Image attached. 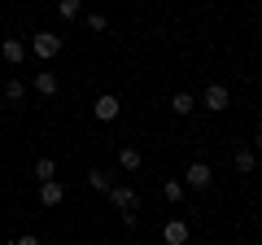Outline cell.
<instances>
[{"instance_id": "d6986e66", "label": "cell", "mask_w": 262, "mask_h": 245, "mask_svg": "<svg viewBox=\"0 0 262 245\" xmlns=\"http://www.w3.org/2000/svg\"><path fill=\"white\" fill-rule=\"evenodd\" d=\"M253 149H262V127H258V136H253Z\"/></svg>"}, {"instance_id": "5b68a950", "label": "cell", "mask_w": 262, "mask_h": 245, "mask_svg": "<svg viewBox=\"0 0 262 245\" xmlns=\"http://www.w3.org/2000/svg\"><path fill=\"white\" fill-rule=\"evenodd\" d=\"M92 114H96V118H101V122H114V118H118V114H122V105H118V96H114V92H105V96H96Z\"/></svg>"}, {"instance_id": "ac0fdd59", "label": "cell", "mask_w": 262, "mask_h": 245, "mask_svg": "<svg viewBox=\"0 0 262 245\" xmlns=\"http://www.w3.org/2000/svg\"><path fill=\"white\" fill-rule=\"evenodd\" d=\"M88 27H92V31H105V27H110V18H105V13H88Z\"/></svg>"}, {"instance_id": "9c48e42d", "label": "cell", "mask_w": 262, "mask_h": 245, "mask_svg": "<svg viewBox=\"0 0 262 245\" xmlns=\"http://www.w3.org/2000/svg\"><path fill=\"white\" fill-rule=\"evenodd\" d=\"M0 57H5L9 66H18V62H27V44H22V39H5V44H0Z\"/></svg>"}, {"instance_id": "e0dca14e", "label": "cell", "mask_w": 262, "mask_h": 245, "mask_svg": "<svg viewBox=\"0 0 262 245\" xmlns=\"http://www.w3.org/2000/svg\"><path fill=\"white\" fill-rule=\"evenodd\" d=\"M162 197H166V201H179V197H184V184H179V179H166V184H162Z\"/></svg>"}, {"instance_id": "ba28073f", "label": "cell", "mask_w": 262, "mask_h": 245, "mask_svg": "<svg viewBox=\"0 0 262 245\" xmlns=\"http://www.w3.org/2000/svg\"><path fill=\"white\" fill-rule=\"evenodd\" d=\"M61 197H66V189L57 179H39V201H44V206H61Z\"/></svg>"}, {"instance_id": "5bb4252c", "label": "cell", "mask_w": 262, "mask_h": 245, "mask_svg": "<svg viewBox=\"0 0 262 245\" xmlns=\"http://www.w3.org/2000/svg\"><path fill=\"white\" fill-rule=\"evenodd\" d=\"M170 110H175V114H192V96H188V92H175V96H170Z\"/></svg>"}, {"instance_id": "30bf717a", "label": "cell", "mask_w": 262, "mask_h": 245, "mask_svg": "<svg viewBox=\"0 0 262 245\" xmlns=\"http://www.w3.org/2000/svg\"><path fill=\"white\" fill-rule=\"evenodd\" d=\"M31 88H35L39 96H57V75H48V70H39V75L31 79Z\"/></svg>"}, {"instance_id": "3957f363", "label": "cell", "mask_w": 262, "mask_h": 245, "mask_svg": "<svg viewBox=\"0 0 262 245\" xmlns=\"http://www.w3.org/2000/svg\"><path fill=\"white\" fill-rule=\"evenodd\" d=\"M105 197H110L118 210H136V206H140V197H136V189H131V184H110V189H105Z\"/></svg>"}, {"instance_id": "6da1fadb", "label": "cell", "mask_w": 262, "mask_h": 245, "mask_svg": "<svg viewBox=\"0 0 262 245\" xmlns=\"http://www.w3.org/2000/svg\"><path fill=\"white\" fill-rule=\"evenodd\" d=\"M27 53H35L39 62H53L57 53H61V35H53V31H35L31 35V48Z\"/></svg>"}, {"instance_id": "4fadbf2b", "label": "cell", "mask_w": 262, "mask_h": 245, "mask_svg": "<svg viewBox=\"0 0 262 245\" xmlns=\"http://www.w3.org/2000/svg\"><path fill=\"white\" fill-rule=\"evenodd\" d=\"M118 162H122V171H140L144 158H140V149H131V145H127V149L118 153Z\"/></svg>"}, {"instance_id": "7a4b0ae2", "label": "cell", "mask_w": 262, "mask_h": 245, "mask_svg": "<svg viewBox=\"0 0 262 245\" xmlns=\"http://www.w3.org/2000/svg\"><path fill=\"white\" fill-rule=\"evenodd\" d=\"M201 105H206V110H214V114H223L227 105H232V92H227L223 84H206V92H201Z\"/></svg>"}, {"instance_id": "277c9868", "label": "cell", "mask_w": 262, "mask_h": 245, "mask_svg": "<svg viewBox=\"0 0 262 245\" xmlns=\"http://www.w3.org/2000/svg\"><path fill=\"white\" fill-rule=\"evenodd\" d=\"M184 184H188V189H210V184H214V171H210V162H192V167L184 171Z\"/></svg>"}, {"instance_id": "7c38bea8", "label": "cell", "mask_w": 262, "mask_h": 245, "mask_svg": "<svg viewBox=\"0 0 262 245\" xmlns=\"http://www.w3.org/2000/svg\"><path fill=\"white\" fill-rule=\"evenodd\" d=\"M57 13H61L66 22H79V13H83V5H79V0H57Z\"/></svg>"}, {"instance_id": "2e32d148", "label": "cell", "mask_w": 262, "mask_h": 245, "mask_svg": "<svg viewBox=\"0 0 262 245\" xmlns=\"http://www.w3.org/2000/svg\"><path fill=\"white\" fill-rule=\"evenodd\" d=\"M88 184H92L96 193H105V189H110V175H105V171L96 167V171H88Z\"/></svg>"}, {"instance_id": "52a82bcc", "label": "cell", "mask_w": 262, "mask_h": 245, "mask_svg": "<svg viewBox=\"0 0 262 245\" xmlns=\"http://www.w3.org/2000/svg\"><path fill=\"white\" fill-rule=\"evenodd\" d=\"M162 241H166V245H184V241H188V223H184V219H166Z\"/></svg>"}, {"instance_id": "8992f818", "label": "cell", "mask_w": 262, "mask_h": 245, "mask_svg": "<svg viewBox=\"0 0 262 245\" xmlns=\"http://www.w3.org/2000/svg\"><path fill=\"white\" fill-rule=\"evenodd\" d=\"M232 167L241 171V175H249V171L258 167V149H249V145H241V149L232 153Z\"/></svg>"}, {"instance_id": "8fae6325", "label": "cell", "mask_w": 262, "mask_h": 245, "mask_svg": "<svg viewBox=\"0 0 262 245\" xmlns=\"http://www.w3.org/2000/svg\"><path fill=\"white\" fill-rule=\"evenodd\" d=\"M22 96H27V84H22V79H9V84H5V101L22 105Z\"/></svg>"}, {"instance_id": "9a60e30c", "label": "cell", "mask_w": 262, "mask_h": 245, "mask_svg": "<svg viewBox=\"0 0 262 245\" xmlns=\"http://www.w3.org/2000/svg\"><path fill=\"white\" fill-rule=\"evenodd\" d=\"M53 175H57V162L53 158H39L35 162V179H53Z\"/></svg>"}]
</instances>
